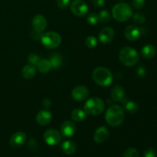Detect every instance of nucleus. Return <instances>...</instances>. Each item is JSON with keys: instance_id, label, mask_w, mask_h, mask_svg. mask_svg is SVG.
Segmentation results:
<instances>
[{"instance_id": "nucleus-15", "label": "nucleus", "mask_w": 157, "mask_h": 157, "mask_svg": "<svg viewBox=\"0 0 157 157\" xmlns=\"http://www.w3.org/2000/svg\"><path fill=\"white\" fill-rule=\"evenodd\" d=\"M52 120V113L48 110H42L38 112L35 117L37 124L41 126H46L51 123Z\"/></svg>"}, {"instance_id": "nucleus-8", "label": "nucleus", "mask_w": 157, "mask_h": 157, "mask_svg": "<svg viewBox=\"0 0 157 157\" xmlns=\"http://www.w3.org/2000/svg\"><path fill=\"white\" fill-rule=\"evenodd\" d=\"M44 141L49 146H56L60 144L61 140V133L55 129H48L44 133Z\"/></svg>"}, {"instance_id": "nucleus-21", "label": "nucleus", "mask_w": 157, "mask_h": 157, "mask_svg": "<svg viewBox=\"0 0 157 157\" xmlns=\"http://www.w3.org/2000/svg\"><path fill=\"white\" fill-rule=\"evenodd\" d=\"M36 68L39 72L42 74L48 73L52 69V63L48 59H41L36 64Z\"/></svg>"}, {"instance_id": "nucleus-12", "label": "nucleus", "mask_w": 157, "mask_h": 157, "mask_svg": "<svg viewBox=\"0 0 157 157\" xmlns=\"http://www.w3.org/2000/svg\"><path fill=\"white\" fill-rule=\"evenodd\" d=\"M114 35V30L111 27H105L99 32L98 39L103 44H108L113 41Z\"/></svg>"}, {"instance_id": "nucleus-1", "label": "nucleus", "mask_w": 157, "mask_h": 157, "mask_svg": "<svg viewBox=\"0 0 157 157\" xmlns=\"http://www.w3.org/2000/svg\"><path fill=\"white\" fill-rule=\"evenodd\" d=\"M125 118L124 110L121 106L113 104L110 106L105 113V121L109 126L117 127L124 123Z\"/></svg>"}, {"instance_id": "nucleus-22", "label": "nucleus", "mask_w": 157, "mask_h": 157, "mask_svg": "<svg viewBox=\"0 0 157 157\" xmlns=\"http://www.w3.org/2000/svg\"><path fill=\"white\" fill-rule=\"evenodd\" d=\"M61 148L63 153H65V154L72 155L76 152L77 146L73 141L67 140L62 143Z\"/></svg>"}, {"instance_id": "nucleus-16", "label": "nucleus", "mask_w": 157, "mask_h": 157, "mask_svg": "<svg viewBox=\"0 0 157 157\" xmlns=\"http://www.w3.org/2000/svg\"><path fill=\"white\" fill-rule=\"evenodd\" d=\"M109 137V131L105 126H101L96 129L94 133V140L98 144L105 142Z\"/></svg>"}, {"instance_id": "nucleus-2", "label": "nucleus", "mask_w": 157, "mask_h": 157, "mask_svg": "<svg viewBox=\"0 0 157 157\" xmlns=\"http://www.w3.org/2000/svg\"><path fill=\"white\" fill-rule=\"evenodd\" d=\"M92 77L98 85L101 87H108L113 83V76L110 70L107 67H98L94 69Z\"/></svg>"}, {"instance_id": "nucleus-13", "label": "nucleus", "mask_w": 157, "mask_h": 157, "mask_svg": "<svg viewBox=\"0 0 157 157\" xmlns=\"http://www.w3.org/2000/svg\"><path fill=\"white\" fill-rule=\"evenodd\" d=\"M141 35L140 29L136 25H128L124 30V36L130 41H135L140 38Z\"/></svg>"}, {"instance_id": "nucleus-18", "label": "nucleus", "mask_w": 157, "mask_h": 157, "mask_svg": "<svg viewBox=\"0 0 157 157\" xmlns=\"http://www.w3.org/2000/svg\"><path fill=\"white\" fill-rule=\"evenodd\" d=\"M121 103L124 105V109L128 113L133 114V113H136L139 110V105L135 101H130V100H128L126 98H124L122 100V101H121Z\"/></svg>"}, {"instance_id": "nucleus-33", "label": "nucleus", "mask_w": 157, "mask_h": 157, "mask_svg": "<svg viewBox=\"0 0 157 157\" xmlns=\"http://www.w3.org/2000/svg\"><path fill=\"white\" fill-rule=\"evenodd\" d=\"M56 2L58 7L62 9H67L71 4V0H57Z\"/></svg>"}, {"instance_id": "nucleus-36", "label": "nucleus", "mask_w": 157, "mask_h": 157, "mask_svg": "<svg viewBox=\"0 0 157 157\" xmlns=\"http://www.w3.org/2000/svg\"><path fill=\"white\" fill-rule=\"evenodd\" d=\"M91 2L94 6L98 8L104 7L105 5V0H91Z\"/></svg>"}, {"instance_id": "nucleus-27", "label": "nucleus", "mask_w": 157, "mask_h": 157, "mask_svg": "<svg viewBox=\"0 0 157 157\" xmlns=\"http://www.w3.org/2000/svg\"><path fill=\"white\" fill-rule=\"evenodd\" d=\"M132 17H133V21L138 25H142L146 21L145 15L141 12H136V13L133 14Z\"/></svg>"}, {"instance_id": "nucleus-5", "label": "nucleus", "mask_w": 157, "mask_h": 157, "mask_svg": "<svg viewBox=\"0 0 157 157\" xmlns=\"http://www.w3.org/2000/svg\"><path fill=\"white\" fill-rule=\"evenodd\" d=\"M105 108V104L101 98L98 97L90 98L84 105V110L87 115L98 116L101 114Z\"/></svg>"}, {"instance_id": "nucleus-25", "label": "nucleus", "mask_w": 157, "mask_h": 157, "mask_svg": "<svg viewBox=\"0 0 157 157\" xmlns=\"http://www.w3.org/2000/svg\"><path fill=\"white\" fill-rule=\"evenodd\" d=\"M98 16H99V20L101 22L104 23V24H107L111 19V15L110 13L109 12L108 10L107 9H104V10L101 11L100 13L98 14Z\"/></svg>"}, {"instance_id": "nucleus-35", "label": "nucleus", "mask_w": 157, "mask_h": 157, "mask_svg": "<svg viewBox=\"0 0 157 157\" xmlns=\"http://www.w3.org/2000/svg\"><path fill=\"white\" fill-rule=\"evenodd\" d=\"M28 146H29V148L31 150H35L37 148H38V144H37V141L35 140L33 138H31L29 141V144H28Z\"/></svg>"}, {"instance_id": "nucleus-4", "label": "nucleus", "mask_w": 157, "mask_h": 157, "mask_svg": "<svg viewBox=\"0 0 157 157\" xmlns=\"http://www.w3.org/2000/svg\"><path fill=\"white\" fill-rule=\"evenodd\" d=\"M133 15V9L129 4L120 2L115 5L112 9V16L118 21H126Z\"/></svg>"}, {"instance_id": "nucleus-34", "label": "nucleus", "mask_w": 157, "mask_h": 157, "mask_svg": "<svg viewBox=\"0 0 157 157\" xmlns=\"http://www.w3.org/2000/svg\"><path fill=\"white\" fill-rule=\"evenodd\" d=\"M144 157H156V151L153 148H148L144 151Z\"/></svg>"}, {"instance_id": "nucleus-20", "label": "nucleus", "mask_w": 157, "mask_h": 157, "mask_svg": "<svg viewBox=\"0 0 157 157\" xmlns=\"http://www.w3.org/2000/svg\"><path fill=\"white\" fill-rule=\"evenodd\" d=\"M156 49L153 44H146L141 49V55L146 59H151L156 55Z\"/></svg>"}, {"instance_id": "nucleus-7", "label": "nucleus", "mask_w": 157, "mask_h": 157, "mask_svg": "<svg viewBox=\"0 0 157 157\" xmlns=\"http://www.w3.org/2000/svg\"><path fill=\"white\" fill-rule=\"evenodd\" d=\"M72 13L78 17H84L88 12V6L84 0H74L70 4Z\"/></svg>"}, {"instance_id": "nucleus-17", "label": "nucleus", "mask_w": 157, "mask_h": 157, "mask_svg": "<svg viewBox=\"0 0 157 157\" xmlns=\"http://www.w3.org/2000/svg\"><path fill=\"white\" fill-rule=\"evenodd\" d=\"M110 97L113 101L121 102L122 100L125 98V91L121 86L116 85L113 87L110 92Z\"/></svg>"}, {"instance_id": "nucleus-28", "label": "nucleus", "mask_w": 157, "mask_h": 157, "mask_svg": "<svg viewBox=\"0 0 157 157\" xmlns=\"http://www.w3.org/2000/svg\"><path fill=\"white\" fill-rule=\"evenodd\" d=\"M87 21L91 25H98L100 22L99 20V16H98V14L94 13H90L87 15Z\"/></svg>"}, {"instance_id": "nucleus-23", "label": "nucleus", "mask_w": 157, "mask_h": 157, "mask_svg": "<svg viewBox=\"0 0 157 157\" xmlns=\"http://www.w3.org/2000/svg\"><path fill=\"white\" fill-rule=\"evenodd\" d=\"M87 114L84 110L81 108H75L71 112V118L74 121L76 122H82L85 121Z\"/></svg>"}, {"instance_id": "nucleus-10", "label": "nucleus", "mask_w": 157, "mask_h": 157, "mask_svg": "<svg viewBox=\"0 0 157 157\" xmlns=\"http://www.w3.org/2000/svg\"><path fill=\"white\" fill-rule=\"evenodd\" d=\"M32 23L34 31L37 33H41L44 32L48 25L47 19L45 17L41 15H37L34 16Z\"/></svg>"}, {"instance_id": "nucleus-38", "label": "nucleus", "mask_w": 157, "mask_h": 157, "mask_svg": "<svg viewBox=\"0 0 157 157\" xmlns=\"http://www.w3.org/2000/svg\"><path fill=\"white\" fill-rule=\"evenodd\" d=\"M120 1H124V0H120Z\"/></svg>"}, {"instance_id": "nucleus-24", "label": "nucleus", "mask_w": 157, "mask_h": 157, "mask_svg": "<svg viewBox=\"0 0 157 157\" xmlns=\"http://www.w3.org/2000/svg\"><path fill=\"white\" fill-rule=\"evenodd\" d=\"M49 61H51L52 65V68H59L62 66L63 64V59L62 57L60 54L58 53H53L50 56V59Z\"/></svg>"}, {"instance_id": "nucleus-31", "label": "nucleus", "mask_w": 157, "mask_h": 157, "mask_svg": "<svg viewBox=\"0 0 157 157\" xmlns=\"http://www.w3.org/2000/svg\"><path fill=\"white\" fill-rule=\"evenodd\" d=\"M136 75L140 78H144L146 76V75H147V68H146L144 64H140V66H138V67L136 68Z\"/></svg>"}, {"instance_id": "nucleus-37", "label": "nucleus", "mask_w": 157, "mask_h": 157, "mask_svg": "<svg viewBox=\"0 0 157 157\" xmlns=\"http://www.w3.org/2000/svg\"><path fill=\"white\" fill-rule=\"evenodd\" d=\"M51 104H52V101H51L48 98H45V99L43 101V105H44V107H45V108H48L51 106Z\"/></svg>"}, {"instance_id": "nucleus-9", "label": "nucleus", "mask_w": 157, "mask_h": 157, "mask_svg": "<svg viewBox=\"0 0 157 157\" xmlns=\"http://www.w3.org/2000/svg\"><path fill=\"white\" fill-rule=\"evenodd\" d=\"M90 92L87 87L83 85H78L75 87L71 91V97L75 101H83L89 97Z\"/></svg>"}, {"instance_id": "nucleus-6", "label": "nucleus", "mask_w": 157, "mask_h": 157, "mask_svg": "<svg viewBox=\"0 0 157 157\" xmlns=\"http://www.w3.org/2000/svg\"><path fill=\"white\" fill-rule=\"evenodd\" d=\"M41 42L46 48H56L61 44V37L57 32H48L41 35Z\"/></svg>"}, {"instance_id": "nucleus-30", "label": "nucleus", "mask_w": 157, "mask_h": 157, "mask_svg": "<svg viewBox=\"0 0 157 157\" xmlns=\"http://www.w3.org/2000/svg\"><path fill=\"white\" fill-rule=\"evenodd\" d=\"M123 157H139V152L135 148H129L124 152Z\"/></svg>"}, {"instance_id": "nucleus-32", "label": "nucleus", "mask_w": 157, "mask_h": 157, "mask_svg": "<svg viewBox=\"0 0 157 157\" xmlns=\"http://www.w3.org/2000/svg\"><path fill=\"white\" fill-rule=\"evenodd\" d=\"M146 0H132V6L136 9H141L145 6Z\"/></svg>"}, {"instance_id": "nucleus-29", "label": "nucleus", "mask_w": 157, "mask_h": 157, "mask_svg": "<svg viewBox=\"0 0 157 157\" xmlns=\"http://www.w3.org/2000/svg\"><path fill=\"white\" fill-rule=\"evenodd\" d=\"M40 60H41V58H40L39 55L35 53L30 54L29 57H28V62H29V64H32L34 66H36V64H38V62Z\"/></svg>"}, {"instance_id": "nucleus-26", "label": "nucleus", "mask_w": 157, "mask_h": 157, "mask_svg": "<svg viewBox=\"0 0 157 157\" xmlns=\"http://www.w3.org/2000/svg\"><path fill=\"white\" fill-rule=\"evenodd\" d=\"M85 44L88 48H94L98 44V38L94 36H88L85 40Z\"/></svg>"}, {"instance_id": "nucleus-19", "label": "nucleus", "mask_w": 157, "mask_h": 157, "mask_svg": "<svg viewBox=\"0 0 157 157\" xmlns=\"http://www.w3.org/2000/svg\"><path fill=\"white\" fill-rule=\"evenodd\" d=\"M35 74H36V67L32 64H26L21 69V76L26 80H30L33 78Z\"/></svg>"}, {"instance_id": "nucleus-14", "label": "nucleus", "mask_w": 157, "mask_h": 157, "mask_svg": "<svg viewBox=\"0 0 157 157\" xmlns=\"http://www.w3.org/2000/svg\"><path fill=\"white\" fill-rule=\"evenodd\" d=\"M76 132V126L71 121H65L61 126V133L64 137H71Z\"/></svg>"}, {"instance_id": "nucleus-3", "label": "nucleus", "mask_w": 157, "mask_h": 157, "mask_svg": "<svg viewBox=\"0 0 157 157\" xmlns=\"http://www.w3.org/2000/svg\"><path fill=\"white\" fill-rule=\"evenodd\" d=\"M119 59L124 65L133 67L139 62L140 55L134 48L127 46L120 51Z\"/></svg>"}, {"instance_id": "nucleus-11", "label": "nucleus", "mask_w": 157, "mask_h": 157, "mask_svg": "<svg viewBox=\"0 0 157 157\" xmlns=\"http://www.w3.org/2000/svg\"><path fill=\"white\" fill-rule=\"evenodd\" d=\"M27 136L24 132H16L13 133L9 139V144L13 148H19L26 142Z\"/></svg>"}]
</instances>
